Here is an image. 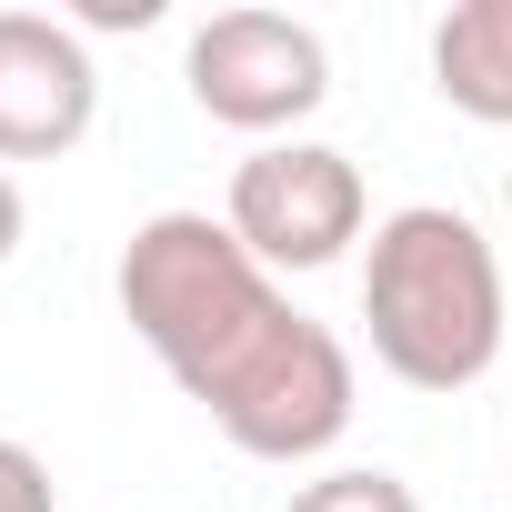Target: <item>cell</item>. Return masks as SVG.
I'll return each mask as SVG.
<instances>
[{"label": "cell", "instance_id": "6da1fadb", "mask_svg": "<svg viewBox=\"0 0 512 512\" xmlns=\"http://www.w3.org/2000/svg\"><path fill=\"white\" fill-rule=\"evenodd\" d=\"M121 322L251 462H322L352 432V352L211 211H151L121 241Z\"/></svg>", "mask_w": 512, "mask_h": 512}, {"label": "cell", "instance_id": "7a4b0ae2", "mask_svg": "<svg viewBox=\"0 0 512 512\" xmlns=\"http://www.w3.org/2000/svg\"><path fill=\"white\" fill-rule=\"evenodd\" d=\"M502 251L452 201H402L362 251V332L372 362L412 392H472L502 362Z\"/></svg>", "mask_w": 512, "mask_h": 512}, {"label": "cell", "instance_id": "3957f363", "mask_svg": "<svg viewBox=\"0 0 512 512\" xmlns=\"http://www.w3.org/2000/svg\"><path fill=\"white\" fill-rule=\"evenodd\" d=\"M221 221H231V241L251 262L282 282V272H332L342 262L362 241V221H372V191H362V161L332 151V141H262L231 171Z\"/></svg>", "mask_w": 512, "mask_h": 512}, {"label": "cell", "instance_id": "277c9868", "mask_svg": "<svg viewBox=\"0 0 512 512\" xmlns=\"http://www.w3.org/2000/svg\"><path fill=\"white\" fill-rule=\"evenodd\" d=\"M181 81L221 131L302 141V121L332 101V51L292 11H211L191 31V51H181Z\"/></svg>", "mask_w": 512, "mask_h": 512}, {"label": "cell", "instance_id": "5b68a950", "mask_svg": "<svg viewBox=\"0 0 512 512\" xmlns=\"http://www.w3.org/2000/svg\"><path fill=\"white\" fill-rule=\"evenodd\" d=\"M101 111L91 41L51 11H0V161H61Z\"/></svg>", "mask_w": 512, "mask_h": 512}, {"label": "cell", "instance_id": "8992f818", "mask_svg": "<svg viewBox=\"0 0 512 512\" xmlns=\"http://www.w3.org/2000/svg\"><path fill=\"white\" fill-rule=\"evenodd\" d=\"M432 91L462 121L512 131V0H452L432 21Z\"/></svg>", "mask_w": 512, "mask_h": 512}, {"label": "cell", "instance_id": "52a82bcc", "mask_svg": "<svg viewBox=\"0 0 512 512\" xmlns=\"http://www.w3.org/2000/svg\"><path fill=\"white\" fill-rule=\"evenodd\" d=\"M282 512H422V502H412V482L382 472V462H332V472H312Z\"/></svg>", "mask_w": 512, "mask_h": 512}, {"label": "cell", "instance_id": "ba28073f", "mask_svg": "<svg viewBox=\"0 0 512 512\" xmlns=\"http://www.w3.org/2000/svg\"><path fill=\"white\" fill-rule=\"evenodd\" d=\"M61 492H51V462L31 452V442H11L0 432V512H51Z\"/></svg>", "mask_w": 512, "mask_h": 512}, {"label": "cell", "instance_id": "9c48e42d", "mask_svg": "<svg viewBox=\"0 0 512 512\" xmlns=\"http://www.w3.org/2000/svg\"><path fill=\"white\" fill-rule=\"evenodd\" d=\"M91 31H141V21H161V0H91V11H81ZM71 21V31H81Z\"/></svg>", "mask_w": 512, "mask_h": 512}, {"label": "cell", "instance_id": "30bf717a", "mask_svg": "<svg viewBox=\"0 0 512 512\" xmlns=\"http://www.w3.org/2000/svg\"><path fill=\"white\" fill-rule=\"evenodd\" d=\"M21 231H31V201H21V181H11V171H0V262L21 251Z\"/></svg>", "mask_w": 512, "mask_h": 512}, {"label": "cell", "instance_id": "8fae6325", "mask_svg": "<svg viewBox=\"0 0 512 512\" xmlns=\"http://www.w3.org/2000/svg\"><path fill=\"white\" fill-rule=\"evenodd\" d=\"M502 211H512V181H502Z\"/></svg>", "mask_w": 512, "mask_h": 512}]
</instances>
